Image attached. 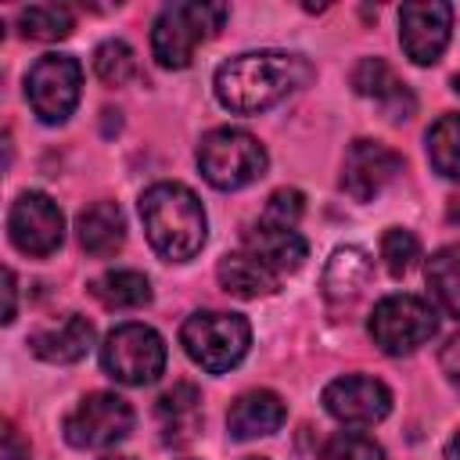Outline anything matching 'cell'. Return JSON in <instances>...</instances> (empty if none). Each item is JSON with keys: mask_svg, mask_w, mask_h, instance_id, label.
<instances>
[{"mask_svg": "<svg viewBox=\"0 0 460 460\" xmlns=\"http://www.w3.org/2000/svg\"><path fill=\"white\" fill-rule=\"evenodd\" d=\"M313 79V65L291 50H248L216 68V97L237 115H255L280 104Z\"/></svg>", "mask_w": 460, "mask_h": 460, "instance_id": "obj_1", "label": "cell"}, {"mask_svg": "<svg viewBox=\"0 0 460 460\" xmlns=\"http://www.w3.org/2000/svg\"><path fill=\"white\" fill-rule=\"evenodd\" d=\"M140 219L151 248L169 262H187L205 244V208L198 194L183 183H155L140 194Z\"/></svg>", "mask_w": 460, "mask_h": 460, "instance_id": "obj_2", "label": "cell"}, {"mask_svg": "<svg viewBox=\"0 0 460 460\" xmlns=\"http://www.w3.org/2000/svg\"><path fill=\"white\" fill-rule=\"evenodd\" d=\"M226 14H230V7L212 4V0H176V4L162 7V14L151 25L155 61L162 68H187L194 50L223 29Z\"/></svg>", "mask_w": 460, "mask_h": 460, "instance_id": "obj_3", "label": "cell"}, {"mask_svg": "<svg viewBox=\"0 0 460 460\" xmlns=\"http://www.w3.org/2000/svg\"><path fill=\"white\" fill-rule=\"evenodd\" d=\"M198 169L216 190H237L266 172V147L237 126H219L198 144Z\"/></svg>", "mask_w": 460, "mask_h": 460, "instance_id": "obj_4", "label": "cell"}, {"mask_svg": "<svg viewBox=\"0 0 460 460\" xmlns=\"http://www.w3.org/2000/svg\"><path fill=\"white\" fill-rule=\"evenodd\" d=\"M180 345L187 349V356L208 370V374H226L230 367H237L252 345V327L244 316L237 313H194L187 316L183 331H180Z\"/></svg>", "mask_w": 460, "mask_h": 460, "instance_id": "obj_5", "label": "cell"}, {"mask_svg": "<svg viewBox=\"0 0 460 460\" xmlns=\"http://www.w3.org/2000/svg\"><path fill=\"white\" fill-rule=\"evenodd\" d=\"M374 345L388 356H410L420 345H428L438 331L435 309L417 295H388L374 305L367 323Z\"/></svg>", "mask_w": 460, "mask_h": 460, "instance_id": "obj_6", "label": "cell"}, {"mask_svg": "<svg viewBox=\"0 0 460 460\" xmlns=\"http://www.w3.org/2000/svg\"><path fill=\"white\" fill-rule=\"evenodd\" d=\"M101 367L119 385H151L165 370V341L147 323H119L101 345Z\"/></svg>", "mask_w": 460, "mask_h": 460, "instance_id": "obj_7", "label": "cell"}, {"mask_svg": "<svg viewBox=\"0 0 460 460\" xmlns=\"http://www.w3.org/2000/svg\"><path fill=\"white\" fill-rule=\"evenodd\" d=\"M83 68L72 54H43L25 75V97L40 122H65L79 104Z\"/></svg>", "mask_w": 460, "mask_h": 460, "instance_id": "obj_8", "label": "cell"}, {"mask_svg": "<svg viewBox=\"0 0 460 460\" xmlns=\"http://www.w3.org/2000/svg\"><path fill=\"white\" fill-rule=\"evenodd\" d=\"M133 431V406L115 392H90L68 417L65 438L75 449H108Z\"/></svg>", "mask_w": 460, "mask_h": 460, "instance_id": "obj_9", "label": "cell"}, {"mask_svg": "<svg viewBox=\"0 0 460 460\" xmlns=\"http://www.w3.org/2000/svg\"><path fill=\"white\" fill-rule=\"evenodd\" d=\"M7 230H11V241H14L18 252L43 259V255L61 248V241H65V216H61V208L47 194L25 190L11 205Z\"/></svg>", "mask_w": 460, "mask_h": 460, "instance_id": "obj_10", "label": "cell"}, {"mask_svg": "<svg viewBox=\"0 0 460 460\" xmlns=\"http://www.w3.org/2000/svg\"><path fill=\"white\" fill-rule=\"evenodd\" d=\"M453 7L442 0H413L399 7V43L413 65H435L449 43Z\"/></svg>", "mask_w": 460, "mask_h": 460, "instance_id": "obj_11", "label": "cell"}, {"mask_svg": "<svg viewBox=\"0 0 460 460\" xmlns=\"http://www.w3.org/2000/svg\"><path fill=\"white\" fill-rule=\"evenodd\" d=\"M323 410L349 424V428H370L377 420L388 417L392 410V392L388 385H381L377 377H363V374H345L334 377L323 388Z\"/></svg>", "mask_w": 460, "mask_h": 460, "instance_id": "obj_12", "label": "cell"}, {"mask_svg": "<svg viewBox=\"0 0 460 460\" xmlns=\"http://www.w3.org/2000/svg\"><path fill=\"white\" fill-rule=\"evenodd\" d=\"M402 172V155L377 144V140H352L345 151V172L341 187L356 201H370Z\"/></svg>", "mask_w": 460, "mask_h": 460, "instance_id": "obj_13", "label": "cell"}, {"mask_svg": "<svg viewBox=\"0 0 460 460\" xmlns=\"http://www.w3.org/2000/svg\"><path fill=\"white\" fill-rule=\"evenodd\" d=\"M352 90L359 97H370L381 104V111L392 119V122H402L417 111V101L410 93V86L392 72L388 61L381 58H363L356 68H352Z\"/></svg>", "mask_w": 460, "mask_h": 460, "instance_id": "obj_14", "label": "cell"}, {"mask_svg": "<svg viewBox=\"0 0 460 460\" xmlns=\"http://www.w3.org/2000/svg\"><path fill=\"white\" fill-rule=\"evenodd\" d=\"M244 252H252L259 262H266L273 273H295L305 259V237L295 226H277V223H252L241 234Z\"/></svg>", "mask_w": 460, "mask_h": 460, "instance_id": "obj_15", "label": "cell"}, {"mask_svg": "<svg viewBox=\"0 0 460 460\" xmlns=\"http://www.w3.org/2000/svg\"><path fill=\"white\" fill-rule=\"evenodd\" d=\"M90 345H93V323L79 313H65L58 323L40 327L29 338V349L47 363H75L90 352Z\"/></svg>", "mask_w": 460, "mask_h": 460, "instance_id": "obj_16", "label": "cell"}, {"mask_svg": "<svg viewBox=\"0 0 460 460\" xmlns=\"http://www.w3.org/2000/svg\"><path fill=\"white\" fill-rule=\"evenodd\" d=\"M284 417H288V406L277 392L252 388L234 399V406L226 413V428L234 438H259V435H273L284 424Z\"/></svg>", "mask_w": 460, "mask_h": 460, "instance_id": "obj_17", "label": "cell"}, {"mask_svg": "<svg viewBox=\"0 0 460 460\" xmlns=\"http://www.w3.org/2000/svg\"><path fill=\"white\" fill-rule=\"evenodd\" d=\"M158 424H162V438L172 446H183L194 438V431L201 428V392L187 381L172 385L169 392L158 395Z\"/></svg>", "mask_w": 460, "mask_h": 460, "instance_id": "obj_18", "label": "cell"}, {"mask_svg": "<svg viewBox=\"0 0 460 460\" xmlns=\"http://www.w3.org/2000/svg\"><path fill=\"white\" fill-rule=\"evenodd\" d=\"M216 277H219L223 291L237 295V298H262V295H273L280 288V273H273L252 252H230V255H223L219 266H216Z\"/></svg>", "mask_w": 460, "mask_h": 460, "instance_id": "obj_19", "label": "cell"}, {"mask_svg": "<svg viewBox=\"0 0 460 460\" xmlns=\"http://www.w3.org/2000/svg\"><path fill=\"white\" fill-rule=\"evenodd\" d=\"M75 230H79L83 252L97 255V259L115 255L122 248V241H126V219H122V208L115 201H97V205L83 208Z\"/></svg>", "mask_w": 460, "mask_h": 460, "instance_id": "obj_20", "label": "cell"}, {"mask_svg": "<svg viewBox=\"0 0 460 460\" xmlns=\"http://www.w3.org/2000/svg\"><path fill=\"white\" fill-rule=\"evenodd\" d=\"M370 273L374 266L363 248H338L323 270V295L331 302H352L356 295H363Z\"/></svg>", "mask_w": 460, "mask_h": 460, "instance_id": "obj_21", "label": "cell"}, {"mask_svg": "<svg viewBox=\"0 0 460 460\" xmlns=\"http://www.w3.org/2000/svg\"><path fill=\"white\" fill-rule=\"evenodd\" d=\"M90 295L104 309H140L151 302V280L137 270H108L90 284Z\"/></svg>", "mask_w": 460, "mask_h": 460, "instance_id": "obj_22", "label": "cell"}, {"mask_svg": "<svg viewBox=\"0 0 460 460\" xmlns=\"http://www.w3.org/2000/svg\"><path fill=\"white\" fill-rule=\"evenodd\" d=\"M428 288L438 305L460 323V244H446L428 259Z\"/></svg>", "mask_w": 460, "mask_h": 460, "instance_id": "obj_23", "label": "cell"}, {"mask_svg": "<svg viewBox=\"0 0 460 460\" xmlns=\"http://www.w3.org/2000/svg\"><path fill=\"white\" fill-rule=\"evenodd\" d=\"M428 158L446 180H460V111L442 115L428 129Z\"/></svg>", "mask_w": 460, "mask_h": 460, "instance_id": "obj_24", "label": "cell"}, {"mask_svg": "<svg viewBox=\"0 0 460 460\" xmlns=\"http://www.w3.org/2000/svg\"><path fill=\"white\" fill-rule=\"evenodd\" d=\"M18 25H22V36L54 43L72 32V11L65 4H29L18 11Z\"/></svg>", "mask_w": 460, "mask_h": 460, "instance_id": "obj_25", "label": "cell"}, {"mask_svg": "<svg viewBox=\"0 0 460 460\" xmlns=\"http://www.w3.org/2000/svg\"><path fill=\"white\" fill-rule=\"evenodd\" d=\"M93 72L104 86H122L133 79L137 72V58H133V47L126 40H104L97 50H93Z\"/></svg>", "mask_w": 460, "mask_h": 460, "instance_id": "obj_26", "label": "cell"}, {"mask_svg": "<svg viewBox=\"0 0 460 460\" xmlns=\"http://www.w3.org/2000/svg\"><path fill=\"white\" fill-rule=\"evenodd\" d=\"M320 460H385V449L359 431H338L320 449Z\"/></svg>", "mask_w": 460, "mask_h": 460, "instance_id": "obj_27", "label": "cell"}, {"mask_svg": "<svg viewBox=\"0 0 460 460\" xmlns=\"http://www.w3.org/2000/svg\"><path fill=\"white\" fill-rule=\"evenodd\" d=\"M417 255H420V244H417V237L410 230H399L395 226V230H388L381 237V259H385V266H388L392 277L410 273V266L417 262Z\"/></svg>", "mask_w": 460, "mask_h": 460, "instance_id": "obj_28", "label": "cell"}, {"mask_svg": "<svg viewBox=\"0 0 460 460\" xmlns=\"http://www.w3.org/2000/svg\"><path fill=\"white\" fill-rule=\"evenodd\" d=\"M302 212H305V198H302V190H295V187H280V190L270 194L262 219H266V223H277V226H295V223L302 219Z\"/></svg>", "mask_w": 460, "mask_h": 460, "instance_id": "obj_29", "label": "cell"}, {"mask_svg": "<svg viewBox=\"0 0 460 460\" xmlns=\"http://www.w3.org/2000/svg\"><path fill=\"white\" fill-rule=\"evenodd\" d=\"M438 363H442V370H446L449 385H453V388L460 392V334H453V338L446 341V349H442Z\"/></svg>", "mask_w": 460, "mask_h": 460, "instance_id": "obj_30", "label": "cell"}, {"mask_svg": "<svg viewBox=\"0 0 460 460\" xmlns=\"http://www.w3.org/2000/svg\"><path fill=\"white\" fill-rule=\"evenodd\" d=\"M4 460H29V446H22L18 442V431L7 424V431H4Z\"/></svg>", "mask_w": 460, "mask_h": 460, "instance_id": "obj_31", "label": "cell"}, {"mask_svg": "<svg viewBox=\"0 0 460 460\" xmlns=\"http://www.w3.org/2000/svg\"><path fill=\"white\" fill-rule=\"evenodd\" d=\"M4 295H7V309H4V323H11V320H14V273H11V270L4 273Z\"/></svg>", "mask_w": 460, "mask_h": 460, "instance_id": "obj_32", "label": "cell"}, {"mask_svg": "<svg viewBox=\"0 0 460 460\" xmlns=\"http://www.w3.org/2000/svg\"><path fill=\"white\" fill-rule=\"evenodd\" d=\"M446 219H449L453 226H460V194H456V198H449V208H446Z\"/></svg>", "mask_w": 460, "mask_h": 460, "instance_id": "obj_33", "label": "cell"}, {"mask_svg": "<svg viewBox=\"0 0 460 460\" xmlns=\"http://www.w3.org/2000/svg\"><path fill=\"white\" fill-rule=\"evenodd\" d=\"M446 460H460V431L449 438V446H446Z\"/></svg>", "mask_w": 460, "mask_h": 460, "instance_id": "obj_34", "label": "cell"}, {"mask_svg": "<svg viewBox=\"0 0 460 460\" xmlns=\"http://www.w3.org/2000/svg\"><path fill=\"white\" fill-rule=\"evenodd\" d=\"M453 90H456V93H460V75H453Z\"/></svg>", "mask_w": 460, "mask_h": 460, "instance_id": "obj_35", "label": "cell"}, {"mask_svg": "<svg viewBox=\"0 0 460 460\" xmlns=\"http://www.w3.org/2000/svg\"><path fill=\"white\" fill-rule=\"evenodd\" d=\"M108 460H129V456H108Z\"/></svg>", "mask_w": 460, "mask_h": 460, "instance_id": "obj_36", "label": "cell"}, {"mask_svg": "<svg viewBox=\"0 0 460 460\" xmlns=\"http://www.w3.org/2000/svg\"><path fill=\"white\" fill-rule=\"evenodd\" d=\"M248 460H266V456H248Z\"/></svg>", "mask_w": 460, "mask_h": 460, "instance_id": "obj_37", "label": "cell"}]
</instances>
